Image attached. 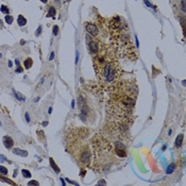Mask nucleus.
Returning <instances> with one entry per match:
<instances>
[{"instance_id": "f257e3e1", "label": "nucleus", "mask_w": 186, "mask_h": 186, "mask_svg": "<svg viewBox=\"0 0 186 186\" xmlns=\"http://www.w3.org/2000/svg\"><path fill=\"white\" fill-rule=\"evenodd\" d=\"M106 103V114L112 120L128 123L134 119L135 104L138 96V87L134 79H121L110 90Z\"/></svg>"}, {"instance_id": "423d86ee", "label": "nucleus", "mask_w": 186, "mask_h": 186, "mask_svg": "<svg viewBox=\"0 0 186 186\" xmlns=\"http://www.w3.org/2000/svg\"><path fill=\"white\" fill-rule=\"evenodd\" d=\"M173 9L177 13L178 17L181 20L186 18V0H175L172 1Z\"/></svg>"}, {"instance_id": "f8f14e48", "label": "nucleus", "mask_w": 186, "mask_h": 186, "mask_svg": "<svg viewBox=\"0 0 186 186\" xmlns=\"http://www.w3.org/2000/svg\"><path fill=\"white\" fill-rule=\"evenodd\" d=\"M55 14H56L55 9H54L53 7H50L49 10H48V15H49L50 17H54V16H55Z\"/></svg>"}, {"instance_id": "9d476101", "label": "nucleus", "mask_w": 186, "mask_h": 186, "mask_svg": "<svg viewBox=\"0 0 186 186\" xmlns=\"http://www.w3.org/2000/svg\"><path fill=\"white\" fill-rule=\"evenodd\" d=\"M32 64H33V60L32 58H27V60H25V62H24V65H25V67L27 68V69H29V68H31Z\"/></svg>"}, {"instance_id": "39448f33", "label": "nucleus", "mask_w": 186, "mask_h": 186, "mask_svg": "<svg viewBox=\"0 0 186 186\" xmlns=\"http://www.w3.org/2000/svg\"><path fill=\"white\" fill-rule=\"evenodd\" d=\"M93 168L98 173H106L117 165L119 157L115 152L112 141L99 131L92 139Z\"/></svg>"}, {"instance_id": "7ed1b4c3", "label": "nucleus", "mask_w": 186, "mask_h": 186, "mask_svg": "<svg viewBox=\"0 0 186 186\" xmlns=\"http://www.w3.org/2000/svg\"><path fill=\"white\" fill-rule=\"evenodd\" d=\"M92 58L98 83L103 90H109L121 80L122 68L118 61L119 55L111 44H103L100 51Z\"/></svg>"}, {"instance_id": "f3484780", "label": "nucleus", "mask_w": 186, "mask_h": 186, "mask_svg": "<svg viewBox=\"0 0 186 186\" xmlns=\"http://www.w3.org/2000/svg\"><path fill=\"white\" fill-rule=\"evenodd\" d=\"M58 26H54V29H53V34H54V35H58Z\"/></svg>"}, {"instance_id": "4468645a", "label": "nucleus", "mask_w": 186, "mask_h": 186, "mask_svg": "<svg viewBox=\"0 0 186 186\" xmlns=\"http://www.w3.org/2000/svg\"><path fill=\"white\" fill-rule=\"evenodd\" d=\"M23 175L26 178H31V173H30L28 170H26V169H24L23 170Z\"/></svg>"}, {"instance_id": "f03ea898", "label": "nucleus", "mask_w": 186, "mask_h": 186, "mask_svg": "<svg viewBox=\"0 0 186 186\" xmlns=\"http://www.w3.org/2000/svg\"><path fill=\"white\" fill-rule=\"evenodd\" d=\"M98 25H100L99 29H101L102 33L108 36L111 46L116 50L119 58L133 62L137 60L136 49L131 37L129 25L125 18L116 15L109 20L103 19V23L99 20Z\"/></svg>"}, {"instance_id": "1a4fd4ad", "label": "nucleus", "mask_w": 186, "mask_h": 186, "mask_svg": "<svg viewBox=\"0 0 186 186\" xmlns=\"http://www.w3.org/2000/svg\"><path fill=\"white\" fill-rule=\"evenodd\" d=\"M17 23L20 27H24V26H26V24H27V19H26L23 15H19L17 18Z\"/></svg>"}, {"instance_id": "a211bd4d", "label": "nucleus", "mask_w": 186, "mask_h": 186, "mask_svg": "<svg viewBox=\"0 0 186 186\" xmlns=\"http://www.w3.org/2000/svg\"><path fill=\"white\" fill-rule=\"evenodd\" d=\"M29 185H38V183L35 181H31V182H29Z\"/></svg>"}, {"instance_id": "20e7f679", "label": "nucleus", "mask_w": 186, "mask_h": 186, "mask_svg": "<svg viewBox=\"0 0 186 186\" xmlns=\"http://www.w3.org/2000/svg\"><path fill=\"white\" fill-rule=\"evenodd\" d=\"M90 135V130L86 128L76 127L68 128L64 137L66 151L70 153L82 169L90 167L93 162V148Z\"/></svg>"}, {"instance_id": "9b49d317", "label": "nucleus", "mask_w": 186, "mask_h": 186, "mask_svg": "<svg viewBox=\"0 0 186 186\" xmlns=\"http://www.w3.org/2000/svg\"><path fill=\"white\" fill-rule=\"evenodd\" d=\"M182 141H183V135L180 134L179 136H178V138L175 139V147H181Z\"/></svg>"}, {"instance_id": "6e6552de", "label": "nucleus", "mask_w": 186, "mask_h": 186, "mask_svg": "<svg viewBox=\"0 0 186 186\" xmlns=\"http://www.w3.org/2000/svg\"><path fill=\"white\" fill-rule=\"evenodd\" d=\"M5 147H7L8 149H11L12 147H13L14 143H13V140H12V138L10 136H5Z\"/></svg>"}, {"instance_id": "ddd939ff", "label": "nucleus", "mask_w": 186, "mask_h": 186, "mask_svg": "<svg viewBox=\"0 0 186 186\" xmlns=\"http://www.w3.org/2000/svg\"><path fill=\"white\" fill-rule=\"evenodd\" d=\"M5 21H7L9 25H11V24L13 23V17H12V16H10V15H7V16H5Z\"/></svg>"}, {"instance_id": "6ab92c4d", "label": "nucleus", "mask_w": 186, "mask_h": 186, "mask_svg": "<svg viewBox=\"0 0 186 186\" xmlns=\"http://www.w3.org/2000/svg\"><path fill=\"white\" fill-rule=\"evenodd\" d=\"M40 1H43L44 3H46V2H47V0H40Z\"/></svg>"}, {"instance_id": "0eeeda50", "label": "nucleus", "mask_w": 186, "mask_h": 186, "mask_svg": "<svg viewBox=\"0 0 186 186\" xmlns=\"http://www.w3.org/2000/svg\"><path fill=\"white\" fill-rule=\"evenodd\" d=\"M84 28H85L86 34H88V35L97 38H103L100 34V29L96 24L92 23V21H86V23H84Z\"/></svg>"}, {"instance_id": "2eb2a0df", "label": "nucleus", "mask_w": 186, "mask_h": 186, "mask_svg": "<svg viewBox=\"0 0 186 186\" xmlns=\"http://www.w3.org/2000/svg\"><path fill=\"white\" fill-rule=\"evenodd\" d=\"M50 164H51L52 167H53V168L55 169V172H58V171H60V169H58V167L55 166V164L53 163V159H50Z\"/></svg>"}, {"instance_id": "dca6fc26", "label": "nucleus", "mask_w": 186, "mask_h": 186, "mask_svg": "<svg viewBox=\"0 0 186 186\" xmlns=\"http://www.w3.org/2000/svg\"><path fill=\"white\" fill-rule=\"evenodd\" d=\"M1 11L3 12V13H5L8 15V14H9V8H7L5 7V5H2V7H1Z\"/></svg>"}]
</instances>
